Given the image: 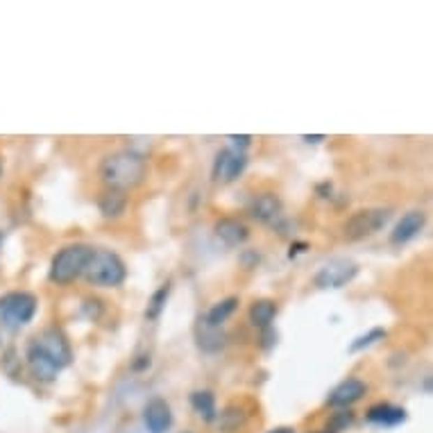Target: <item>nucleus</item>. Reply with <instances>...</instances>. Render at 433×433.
Returning a JSON list of instances; mask_svg holds the SVG:
<instances>
[{
  "label": "nucleus",
  "mask_w": 433,
  "mask_h": 433,
  "mask_svg": "<svg viewBox=\"0 0 433 433\" xmlns=\"http://www.w3.org/2000/svg\"><path fill=\"white\" fill-rule=\"evenodd\" d=\"M100 177L107 188L114 191H130L139 186L146 177V159L134 150H119L107 155L100 164Z\"/></svg>",
  "instance_id": "1"
},
{
  "label": "nucleus",
  "mask_w": 433,
  "mask_h": 433,
  "mask_svg": "<svg viewBox=\"0 0 433 433\" xmlns=\"http://www.w3.org/2000/svg\"><path fill=\"white\" fill-rule=\"evenodd\" d=\"M82 277L89 284L102 286V288H114L121 286L128 277V268L125 261L112 250H93L91 257L86 261V268Z\"/></svg>",
  "instance_id": "2"
},
{
  "label": "nucleus",
  "mask_w": 433,
  "mask_h": 433,
  "mask_svg": "<svg viewBox=\"0 0 433 433\" xmlns=\"http://www.w3.org/2000/svg\"><path fill=\"white\" fill-rule=\"evenodd\" d=\"M93 248L84 245V243H73V245L61 248L50 261V282L59 286L75 282L77 277H82L86 261L91 257Z\"/></svg>",
  "instance_id": "3"
},
{
  "label": "nucleus",
  "mask_w": 433,
  "mask_h": 433,
  "mask_svg": "<svg viewBox=\"0 0 433 433\" xmlns=\"http://www.w3.org/2000/svg\"><path fill=\"white\" fill-rule=\"evenodd\" d=\"M37 297L28 291H14L0 297V324L5 329L16 331L28 324L37 313Z\"/></svg>",
  "instance_id": "4"
},
{
  "label": "nucleus",
  "mask_w": 433,
  "mask_h": 433,
  "mask_svg": "<svg viewBox=\"0 0 433 433\" xmlns=\"http://www.w3.org/2000/svg\"><path fill=\"white\" fill-rule=\"evenodd\" d=\"M388 220H390V209H360L354 215H349L347 222L342 225V236L347 241H363L381 231Z\"/></svg>",
  "instance_id": "5"
},
{
  "label": "nucleus",
  "mask_w": 433,
  "mask_h": 433,
  "mask_svg": "<svg viewBox=\"0 0 433 433\" xmlns=\"http://www.w3.org/2000/svg\"><path fill=\"white\" fill-rule=\"evenodd\" d=\"M356 275H358L356 264H351V261H347V259H333L315 273L313 282L318 288H342V286H347Z\"/></svg>",
  "instance_id": "6"
},
{
  "label": "nucleus",
  "mask_w": 433,
  "mask_h": 433,
  "mask_svg": "<svg viewBox=\"0 0 433 433\" xmlns=\"http://www.w3.org/2000/svg\"><path fill=\"white\" fill-rule=\"evenodd\" d=\"M37 345L46 351V354L55 360L59 370H64L66 365H70V360H73V351H70V345H68V338L64 336V331L59 327H48L43 329L39 336L32 338Z\"/></svg>",
  "instance_id": "7"
},
{
  "label": "nucleus",
  "mask_w": 433,
  "mask_h": 433,
  "mask_svg": "<svg viewBox=\"0 0 433 433\" xmlns=\"http://www.w3.org/2000/svg\"><path fill=\"white\" fill-rule=\"evenodd\" d=\"M248 166V157L243 155L241 150H220L218 155H215V161H213V170L211 175L215 182H225L229 184L234 182L243 170Z\"/></svg>",
  "instance_id": "8"
},
{
  "label": "nucleus",
  "mask_w": 433,
  "mask_h": 433,
  "mask_svg": "<svg viewBox=\"0 0 433 433\" xmlns=\"http://www.w3.org/2000/svg\"><path fill=\"white\" fill-rule=\"evenodd\" d=\"M25 360H28L32 377L39 379V381H55L57 374L61 372L55 360H52L34 340H30L28 351H25Z\"/></svg>",
  "instance_id": "9"
},
{
  "label": "nucleus",
  "mask_w": 433,
  "mask_h": 433,
  "mask_svg": "<svg viewBox=\"0 0 433 433\" xmlns=\"http://www.w3.org/2000/svg\"><path fill=\"white\" fill-rule=\"evenodd\" d=\"M143 422H146L150 433H166L170 424H173V413H170L168 402L161 400V397L150 400L146 409H143Z\"/></svg>",
  "instance_id": "10"
},
{
  "label": "nucleus",
  "mask_w": 433,
  "mask_h": 433,
  "mask_svg": "<svg viewBox=\"0 0 433 433\" xmlns=\"http://www.w3.org/2000/svg\"><path fill=\"white\" fill-rule=\"evenodd\" d=\"M424 222H427V213L424 211H409L397 220L395 229L390 231V243L393 245H404V243L413 241L422 231Z\"/></svg>",
  "instance_id": "11"
},
{
  "label": "nucleus",
  "mask_w": 433,
  "mask_h": 433,
  "mask_svg": "<svg viewBox=\"0 0 433 433\" xmlns=\"http://www.w3.org/2000/svg\"><path fill=\"white\" fill-rule=\"evenodd\" d=\"M213 234L227 248H238L250 238V229L236 218H220L218 222L213 225Z\"/></svg>",
  "instance_id": "12"
},
{
  "label": "nucleus",
  "mask_w": 433,
  "mask_h": 433,
  "mask_svg": "<svg viewBox=\"0 0 433 433\" xmlns=\"http://www.w3.org/2000/svg\"><path fill=\"white\" fill-rule=\"evenodd\" d=\"M250 215L259 222H275L282 215V200L275 193H261L252 200Z\"/></svg>",
  "instance_id": "13"
},
{
  "label": "nucleus",
  "mask_w": 433,
  "mask_h": 433,
  "mask_svg": "<svg viewBox=\"0 0 433 433\" xmlns=\"http://www.w3.org/2000/svg\"><path fill=\"white\" fill-rule=\"evenodd\" d=\"M367 390V386L360 381V379H345L342 383H338L336 388L331 390L329 395V406H349V404H354L358 402L360 397L365 395Z\"/></svg>",
  "instance_id": "14"
},
{
  "label": "nucleus",
  "mask_w": 433,
  "mask_h": 433,
  "mask_svg": "<svg viewBox=\"0 0 433 433\" xmlns=\"http://www.w3.org/2000/svg\"><path fill=\"white\" fill-rule=\"evenodd\" d=\"M365 418L367 422L381 424V427H397V424L406 422V411L393 404H374L372 409L367 411Z\"/></svg>",
  "instance_id": "15"
},
{
  "label": "nucleus",
  "mask_w": 433,
  "mask_h": 433,
  "mask_svg": "<svg viewBox=\"0 0 433 433\" xmlns=\"http://www.w3.org/2000/svg\"><path fill=\"white\" fill-rule=\"evenodd\" d=\"M195 338H197V345H200V349H204V351H218L225 345V336H222L220 327H211V324H206L204 315L197 318Z\"/></svg>",
  "instance_id": "16"
},
{
  "label": "nucleus",
  "mask_w": 433,
  "mask_h": 433,
  "mask_svg": "<svg viewBox=\"0 0 433 433\" xmlns=\"http://www.w3.org/2000/svg\"><path fill=\"white\" fill-rule=\"evenodd\" d=\"M98 206H100L105 218H119V215L125 211V206H128V195H125L123 191L107 188V191H102L100 197H98Z\"/></svg>",
  "instance_id": "17"
},
{
  "label": "nucleus",
  "mask_w": 433,
  "mask_h": 433,
  "mask_svg": "<svg viewBox=\"0 0 433 433\" xmlns=\"http://www.w3.org/2000/svg\"><path fill=\"white\" fill-rule=\"evenodd\" d=\"M275 315H277V304L270 302V300H259V302L252 304L250 311H248L250 322L259 329H268L270 324H273Z\"/></svg>",
  "instance_id": "18"
},
{
  "label": "nucleus",
  "mask_w": 433,
  "mask_h": 433,
  "mask_svg": "<svg viewBox=\"0 0 433 433\" xmlns=\"http://www.w3.org/2000/svg\"><path fill=\"white\" fill-rule=\"evenodd\" d=\"M236 306H238V297H227V300L213 304L211 309L204 313L206 324H211V327H220V324L227 320L234 311H236Z\"/></svg>",
  "instance_id": "19"
},
{
  "label": "nucleus",
  "mask_w": 433,
  "mask_h": 433,
  "mask_svg": "<svg viewBox=\"0 0 433 433\" xmlns=\"http://www.w3.org/2000/svg\"><path fill=\"white\" fill-rule=\"evenodd\" d=\"M191 406L197 415H202L206 422L215 420V397L209 390H195L191 395Z\"/></svg>",
  "instance_id": "20"
},
{
  "label": "nucleus",
  "mask_w": 433,
  "mask_h": 433,
  "mask_svg": "<svg viewBox=\"0 0 433 433\" xmlns=\"http://www.w3.org/2000/svg\"><path fill=\"white\" fill-rule=\"evenodd\" d=\"M168 295H170V282H166L164 286H159L155 293H152L150 302H148V309H146V318L148 320H157L161 311H164V306L168 302Z\"/></svg>",
  "instance_id": "21"
},
{
  "label": "nucleus",
  "mask_w": 433,
  "mask_h": 433,
  "mask_svg": "<svg viewBox=\"0 0 433 433\" xmlns=\"http://www.w3.org/2000/svg\"><path fill=\"white\" fill-rule=\"evenodd\" d=\"M383 338H386V331H383V329H379V327H374V329H370V331L365 333V336H360V338H356L354 342H351V345H349V351H351V354H354V351L365 349V347L374 345V342L383 340Z\"/></svg>",
  "instance_id": "22"
},
{
  "label": "nucleus",
  "mask_w": 433,
  "mask_h": 433,
  "mask_svg": "<svg viewBox=\"0 0 433 433\" xmlns=\"http://www.w3.org/2000/svg\"><path fill=\"white\" fill-rule=\"evenodd\" d=\"M243 422H245V415H243L241 409L236 411V406H229V409L220 415V427L225 431H236Z\"/></svg>",
  "instance_id": "23"
},
{
  "label": "nucleus",
  "mask_w": 433,
  "mask_h": 433,
  "mask_svg": "<svg viewBox=\"0 0 433 433\" xmlns=\"http://www.w3.org/2000/svg\"><path fill=\"white\" fill-rule=\"evenodd\" d=\"M351 420H354V415H351L349 411H340V413H336V418L331 420V431H333V433H338L340 429L349 427Z\"/></svg>",
  "instance_id": "24"
},
{
  "label": "nucleus",
  "mask_w": 433,
  "mask_h": 433,
  "mask_svg": "<svg viewBox=\"0 0 433 433\" xmlns=\"http://www.w3.org/2000/svg\"><path fill=\"white\" fill-rule=\"evenodd\" d=\"M231 143H234V146H236L241 152L243 150H245L248 146H250V143H252V137H248V134H241V137H236V134H229V137H227Z\"/></svg>",
  "instance_id": "25"
},
{
  "label": "nucleus",
  "mask_w": 433,
  "mask_h": 433,
  "mask_svg": "<svg viewBox=\"0 0 433 433\" xmlns=\"http://www.w3.org/2000/svg\"><path fill=\"white\" fill-rule=\"evenodd\" d=\"M261 340H264V342H261V345H264L266 349H270V347L275 345V342H277V333L273 331V327L264 329V336H261Z\"/></svg>",
  "instance_id": "26"
},
{
  "label": "nucleus",
  "mask_w": 433,
  "mask_h": 433,
  "mask_svg": "<svg viewBox=\"0 0 433 433\" xmlns=\"http://www.w3.org/2000/svg\"><path fill=\"white\" fill-rule=\"evenodd\" d=\"M150 367V356H137V360L132 363V370L134 372H141V370Z\"/></svg>",
  "instance_id": "27"
},
{
  "label": "nucleus",
  "mask_w": 433,
  "mask_h": 433,
  "mask_svg": "<svg viewBox=\"0 0 433 433\" xmlns=\"http://www.w3.org/2000/svg\"><path fill=\"white\" fill-rule=\"evenodd\" d=\"M306 248H309V245H306V243H295V245L291 248V252H288V257H295V255H300V252H304Z\"/></svg>",
  "instance_id": "28"
},
{
  "label": "nucleus",
  "mask_w": 433,
  "mask_h": 433,
  "mask_svg": "<svg viewBox=\"0 0 433 433\" xmlns=\"http://www.w3.org/2000/svg\"><path fill=\"white\" fill-rule=\"evenodd\" d=\"M302 139H304L306 143H320V141H324L327 137H324V134H313V137H311V134H304Z\"/></svg>",
  "instance_id": "29"
},
{
  "label": "nucleus",
  "mask_w": 433,
  "mask_h": 433,
  "mask_svg": "<svg viewBox=\"0 0 433 433\" xmlns=\"http://www.w3.org/2000/svg\"><path fill=\"white\" fill-rule=\"evenodd\" d=\"M268 433H295V429H291V427H277V429L268 431Z\"/></svg>",
  "instance_id": "30"
},
{
  "label": "nucleus",
  "mask_w": 433,
  "mask_h": 433,
  "mask_svg": "<svg viewBox=\"0 0 433 433\" xmlns=\"http://www.w3.org/2000/svg\"><path fill=\"white\" fill-rule=\"evenodd\" d=\"M3 238H5V234H3V231H0V243H3Z\"/></svg>",
  "instance_id": "31"
},
{
  "label": "nucleus",
  "mask_w": 433,
  "mask_h": 433,
  "mask_svg": "<svg viewBox=\"0 0 433 433\" xmlns=\"http://www.w3.org/2000/svg\"><path fill=\"white\" fill-rule=\"evenodd\" d=\"M0 173H3V164H0Z\"/></svg>",
  "instance_id": "32"
}]
</instances>
